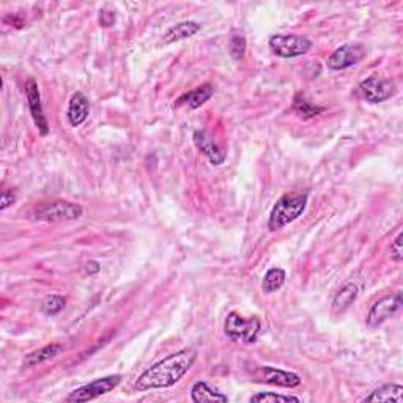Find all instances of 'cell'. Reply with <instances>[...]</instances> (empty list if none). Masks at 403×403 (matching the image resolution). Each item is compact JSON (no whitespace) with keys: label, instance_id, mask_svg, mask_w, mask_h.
I'll return each mask as SVG.
<instances>
[{"label":"cell","instance_id":"7402d4cb","mask_svg":"<svg viewBox=\"0 0 403 403\" xmlns=\"http://www.w3.org/2000/svg\"><path fill=\"white\" fill-rule=\"evenodd\" d=\"M250 403H299L301 400L295 395H282V394H274V392H259V394L252 395L249 399Z\"/></svg>","mask_w":403,"mask_h":403},{"label":"cell","instance_id":"f1b7e54d","mask_svg":"<svg viewBox=\"0 0 403 403\" xmlns=\"http://www.w3.org/2000/svg\"><path fill=\"white\" fill-rule=\"evenodd\" d=\"M3 23L5 24H10V25H14L16 29H21V27H24V21L21 19V18H18V16L16 14H8V16H5L3 18Z\"/></svg>","mask_w":403,"mask_h":403},{"label":"cell","instance_id":"484cf974","mask_svg":"<svg viewBox=\"0 0 403 403\" xmlns=\"http://www.w3.org/2000/svg\"><path fill=\"white\" fill-rule=\"evenodd\" d=\"M16 202V194L13 190L10 189H3L2 190V204H0V210L5 211L8 208V206H12Z\"/></svg>","mask_w":403,"mask_h":403},{"label":"cell","instance_id":"e0dca14e","mask_svg":"<svg viewBox=\"0 0 403 403\" xmlns=\"http://www.w3.org/2000/svg\"><path fill=\"white\" fill-rule=\"evenodd\" d=\"M359 295V288L355 282H348L339 292L336 293L334 299H332V312L334 314H344L345 310L356 301Z\"/></svg>","mask_w":403,"mask_h":403},{"label":"cell","instance_id":"2e32d148","mask_svg":"<svg viewBox=\"0 0 403 403\" xmlns=\"http://www.w3.org/2000/svg\"><path fill=\"white\" fill-rule=\"evenodd\" d=\"M199 23H195V21H183V23L172 25L171 29L166 32L164 36H162V43H164V45H172V43L183 41L186 40V38L194 36L195 34H199Z\"/></svg>","mask_w":403,"mask_h":403},{"label":"cell","instance_id":"9a60e30c","mask_svg":"<svg viewBox=\"0 0 403 403\" xmlns=\"http://www.w3.org/2000/svg\"><path fill=\"white\" fill-rule=\"evenodd\" d=\"M213 94H215V87L211 84H204L197 87V89L186 91V94L179 96L175 101V107H182L183 105H186L189 106V109H199L200 106H204L211 96H213Z\"/></svg>","mask_w":403,"mask_h":403},{"label":"cell","instance_id":"9c48e42d","mask_svg":"<svg viewBox=\"0 0 403 403\" xmlns=\"http://www.w3.org/2000/svg\"><path fill=\"white\" fill-rule=\"evenodd\" d=\"M402 307V293H395V295H386L380 298L377 303L373 304L369 310L367 315V326L369 328H378L380 325H383L386 320L399 312Z\"/></svg>","mask_w":403,"mask_h":403},{"label":"cell","instance_id":"4316f807","mask_svg":"<svg viewBox=\"0 0 403 403\" xmlns=\"http://www.w3.org/2000/svg\"><path fill=\"white\" fill-rule=\"evenodd\" d=\"M98 19H100V24L102 27H111L116 23V13L112 12H106V10H101L100 16H98Z\"/></svg>","mask_w":403,"mask_h":403},{"label":"cell","instance_id":"d4e9b609","mask_svg":"<svg viewBox=\"0 0 403 403\" xmlns=\"http://www.w3.org/2000/svg\"><path fill=\"white\" fill-rule=\"evenodd\" d=\"M402 238H403V233L400 232L399 235L395 237L394 241L391 243V260H392V261H395V263H402V260H403Z\"/></svg>","mask_w":403,"mask_h":403},{"label":"cell","instance_id":"52a82bcc","mask_svg":"<svg viewBox=\"0 0 403 403\" xmlns=\"http://www.w3.org/2000/svg\"><path fill=\"white\" fill-rule=\"evenodd\" d=\"M366 47L361 43H347V45L337 47L328 58V68L332 72H342V69L351 68L362 62L366 57Z\"/></svg>","mask_w":403,"mask_h":403},{"label":"cell","instance_id":"ac0fdd59","mask_svg":"<svg viewBox=\"0 0 403 403\" xmlns=\"http://www.w3.org/2000/svg\"><path fill=\"white\" fill-rule=\"evenodd\" d=\"M361 402H395L402 403L403 402V386L400 384H383L380 386L378 389L372 391V394L364 397Z\"/></svg>","mask_w":403,"mask_h":403},{"label":"cell","instance_id":"6da1fadb","mask_svg":"<svg viewBox=\"0 0 403 403\" xmlns=\"http://www.w3.org/2000/svg\"><path fill=\"white\" fill-rule=\"evenodd\" d=\"M194 350L190 348H184V350L173 353V355L167 356L162 361L156 362L155 366L146 369L140 377L135 380L134 388L139 392H145L150 389H164L171 388V386L177 384L184 375L189 372V369L194 366L195 362Z\"/></svg>","mask_w":403,"mask_h":403},{"label":"cell","instance_id":"30bf717a","mask_svg":"<svg viewBox=\"0 0 403 403\" xmlns=\"http://www.w3.org/2000/svg\"><path fill=\"white\" fill-rule=\"evenodd\" d=\"M254 378L260 381V383L279 386V388H296V386L301 384V378H299V375L293 372H287V370L270 367V366L259 367L254 372Z\"/></svg>","mask_w":403,"mask_h":403},{"label":"cell","instance_id":"cb8c5ba5","mask_svg":"<svg viewBox=\"0 0 403 403\" xmlns=\"http://www.w3.org/2000/svg\"><path fill=\"white\" fill-rule=\"evenodd\" d=\"M228 52L233 60H243L244 54H246V38L241 35L232 36L230 43H228Z\"/></svg>","mask_w":403,"mask_h":403},{"label":"cell","instance_id":"ffe728a7","mask_svg":"<svg viewBox=\"0 0 403 403\" xmlns=\"http://www.w3.org/2000/svg\"><path fill=\"white\" fill-rule=\"evenodd\" d=\"M293 111H295L301 118L309 120V118L320 116V113H323L326 111V107L314 105L306 95L299 91V94H296L295 100H293Z\"/></svg>","mask_w":403,"mask_h":403},{"label":"cell","instance_id":"8fae6325","mask_svg":"<svg viewBox=\"0 0 403 403\" xmlns=\"http://www.w3.org/2000/svg\"><path fill=\"white\" fill-rule=\"evenodd\" d=\"M25 94H27V102H29V109H30V116L32 118H34V123L38 128V131H40V134L45 138V135L49 134V123L45 116V111H43L41 95H40V90H38V84L35 83V79L27 80Z\"/></svg>","mask_w":403,"mask_h":403},{"label":"cell","instance_id":"603a6c76","mask_svg":"<svg viewBox=\"0 0 403 403\" xmlns=\"http://www.w3.org/2000/svg\"><path fill=\"white\" fill-rule=\"evenodd\" d=\"M65 304H67V299L60 295H49L45 298V301L41 304V312L45 315H49V317H52V315H57L58 312H62Z\"/></svg>","mask_w":403,"mask_h":403},{"label":"cell","instance_id":"5bb4252c","mask_svg":"<svg viewBox=\"0 0 403 403\" xmlns=\"http://www.w3.org/2000/svg\"><path fill=\"white\" fill-rule=\"evenodd\" d=\"M190 399L195 403H227L228 397L222 394L219 389H216L206 381H197L190 389Z\"/></svg>","mask_w":403,"mask_h":403},{"label":"cell","instance_id":"d6986e66","mask_svg":"<svg viewBox=\"0 0 403 403\" xmlns=\"http://www.w3.org/2000/svg\"><path fill=\"white\" fill-rule=\"evenodd\" d=\"M63 351V347L60 344H51V345H46L40 348V350H35L29 353L24 358V367H34V366H40V364L49 361V359L58 356L60 353Z\"/></svg>","mask_w":403,"mask_h":403},{"label":"cell","instance_id":"7a4b0ae2","mask_svg":"<svg viewBox=\"0 0 403 403\" xmlns=\"http://www.w3.org/2000/svg\"><path fill=\"white\" fill-rule=\"evenodd\" d=\"M307 206V193H287L276 202L273 210L270 213L268 228L271 232H277L285 226L292 224L299 216L304 213Z\"/></svg>","mask_w":403,"mask_h":403},{"label":"cell","instance_id":"ba28073f","mask_svg":"<svg viewBox=\"0 0 403 403\" xmlns=\"http://www.w3.org/2000/svg\"><path fill=\"white\" fill-rule=\"evenodd\" d=\"M359 90L364 96V100L372 105L388 101L389 98L395 95V84L389 79L378 78V76H370L366 80L359 84Z\"/></svg>","mask_w":403,"mask_h":403},{"label":"cell","instance_id":"3957f363","mask_svg":"<svg viewBox=\"0 0 403 403\" xmlns=\"http://www.w3.org/2000/svg\"><path fill=\"white\" fill-rule=\"evenodd\" d=\"M261 320L257 315L250 318H243L238 312H230L227 315L224 323V332L228 339L241 344H255L261 332Z\"/></svg>","mask_w":403,"mask_h":403},{"label":"cell","instance_id":"83f0119b","mask_svg":"<svg viewBox=\"0 0 403 403\" xmlns=\"http://www.w3.org/2000/svg\"><path fill=\"white\" fill-rule=\"evenodd\" d=\"M100 270H101V265L98 263L96 260H89L85 263V266H84V271L89 276H95V274H98L100 273Z\"/></svg>","mask_w":403,"mask_h":403},{"label":"cell","instance_id":"4fadbf2b","mask_svg":"<svg viewBox=\"0 0 403 403\" xmlns=\"http://www.w3.org/2000/svg\"><path fill=\"white\" fill-rule=\"evenodd\" d=\"M90 113V101L83 91H76L73 96L69 98L68 102V111H67V118L68 123L72 124L73 128H78L83 124L87 117Z\"/></svg>","mask_w":403,"mask_h":403},{"label":"cell","instance_id":"7c38bea8","mask_svg":"<svg viewBox=\"0 0 403 403\" xmlns=\"http://www.w3.org/2000/svg\"><path fill=\"white\" fill-rule=\"evenodd\" d=\"M193 140H194V145L197 146V150L200 151L202 155H205L208 157V161L211 162L213 166H221L224 164L226 161V151L221 149L219 145H217L216 140L213 139V135H211L208 131L205 129H197L193 135Z\"/></svg>","mask_w":403,"mask_h":403},{"label":"cell","instance_id":"44dd1931","mask_svg":"<svg viewBox=\"0 0 403 403\" xmlns=\"http://www.w3.org/2000/svg\"><path fill=\"white\" fill-rule=\"evenodd\" d=\"M285 279H287V274L284 270L270 268L268 271H266L263 282H261V288H263L266 295H270V293H276L277 290H281V288L284 287Z\"/></svg>","mask_w":403,"mask_h":403},{"label":"cell","instance_id":"277c9868","mask_svg":"<svg viewBox=\"0 0 403 403\" xmlns=\"http://www.w3.org/2000/svg\"><path fill=\"white\" fill-rule=\"evenodd\" d=\"M84 210L79 204L68 200H51L45 204L36 205L32 215L36 221L45 222H60V221H74L83 216Z\"/></svg>","mask_w":403,"mask_h":403},{"label":"cell","instance_id":"8992f818","mask_svg":"<svg viewBox=\"0 0 403 403\" xmlns=\"http://www.w3.org/2000/svg\"><path fill=\"white\" fill-rule=\"evenodd\" d=\"M120 383H122V377H120V375H109V377L105 378H98L89 384H84L80 386V388L74 389L72 394L67 397V402L95 400L98 397L109 394V392L116 389Z\"/></svg>","mask_w":403,"mask_h":403},{"label":"cell","instance_id":"5b68a950","mask_svg":"<svg viewBox=\"0 0 403 403\" xmlns=\"http://www.w3.org/2000/svg\"><path fill=\"white\" fill-rule=\"evenodd\" d=\"M270 49L282 58H295L312 49V41L301 35H274L270 38Z\"/></svg>","mask_w":403,"mask_h":403}]
</instances>
